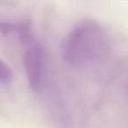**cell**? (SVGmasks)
I'll return each mask as SVG.
<instances>
[{"instance_id": "cell-3", "label": "cell", "mask_w": 128, "mask_h": 128, "mask_svg": "<svg viewBox=\"0 0 128 128\" xmlns=\"http://www.w3.org/2000/svg\"><path fill=\"white\" fill-rule=\"evenodd\" d=\"M0 34L4 36L16 34L18 40L26 46L35 40L32 26L27 22L0 21Z\"/></svg>"}, {"instance_id": "cell-1", "label": "cell", "mask_w": 128, "mask_h": 128, "mask_svg": "<svg viewBox=\"0 0 128 128\" xmlns=\"http://www.w3.org/2000/svg\"><path fill=\"white\" fill-rule=\"evenodd\" d=\"M110 51L106 31L99 23L90 20L79 22L62 42L63 60L72 66H84L103 60Z\"/></svg>"}, {"instance_id": "cell-2", "label": "cell", "mask_w": 128, "mask_h": 128, "mask_svg": "<svg viewBox=\"0 0 128 128\" xmlns=\"http://www.w3.org/2000/svg\"><path fill=\"white\" fill-rule=\"evenodd\" d=\"M23 66L29 88L36 93L41 91L44 85L46 55L38 41L26 46L23 56Z\"/></svg>"}, {"instance_id": "cell-4", "label": "cell", "mask_w": 128, "mask_h": 128, "mask_svg": "<svg viewBox=\"0 0 128 128\" xmlns=\"http://www.w3.org/2000/svg\"><path fill=\"white\" fill-rule=\"evenodd\" d=\"M13 78L12 70L11 67L0 57V82L9 84Z\"/></svg>"}]
</instances>
